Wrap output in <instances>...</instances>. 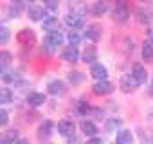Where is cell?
I'll use <instances>...</instances> for the list:
<instances>
[{
    "mask_svg": "<svg viewBox=\"0 0 153 144\" xmlns=\"http://www.w3.org/2000/svg\"><path fill=\"white\" fill-rule=\"evenodd\" d=\"M65 24L72 31H79L81 27H85V16L83 15H78V13H68L65 16Z\"/></svg>",
    "mask_w": 153,
    "mask_h": 144,
    "instance_id": "6da1fadb",
    "label": "cell"
},
{
    "mask_svg": "<svg viewBox=\"0 0 153 144\" xmlns=\"http://www.w3.org/2000/svg\"><path fill=\"white\" fill-rule=\"evenodd\" d=\"M74 131H76V124H74L72 119H61L58 122V133L59 135H63V137L68 139V137L74 135Z\"/></svg>",
    "mask_w": 153,
    "mask_h": 144,
    "instance_id": "7a4b0ae2",
    "label": "cell"
},
{
    "mask_svg": "<svg viewBox=\"0 0 153 144\" xmlns=\"http://www.w3.org/2000/svg\"><path fill=\"white\" fill-rule=\"evenodd\" d=\"M128 16H130V11H128L126 6H123V4L115 6L114 11H112V20H114L115 24H124V22L128 20Z\"/></svg>",
    "mask_w": 153,
    "mask_h": 144,
    "instance_id": "3957f363",
    "label": "cell"
},
{
    "mask_svg": "<svg viewBox=\"0 0 153 144\" xmlns=\"http://www.w3.org/2000/svg\"><path fill=\"white\" fill-rule=\"evenodd\" d=\"M114 88H115V87H114L110 81L103 79V81H96V83H94L92 92H94V94H97V96H106V94L114 92Z\"/></svg>",
    "mask_w": 153,
    "mask_h": 144,
    "instance_id": "277c9868",
    "label": "cell"
},
{
    "mask_svg": "<svg viewBox=\"0 0 153 144\" xmlns=\"http://www.w3.org/2000/svg\"><path fill=\"white\" fill-rule=\"evenodd\" d=\"M63 34L58 31V33H47V36H45V45L52 50V49H56V47H59V45H63Z\"/></svg>",
    "mask_w": 153,
    "mask_h": 144,
    "instance_id": "5b68a950",
    "label": "cell"
},
{
    "mask_svg": "<svg viewBox=\"0 0 153 144\" xmlns=\"http://www.w3.org/2000/svg\"><path fill=\"white\" fill-rule=\"evenodd\" d=\"M47 88H49V94H52V96H63L67 92V87L61 79H51L47 83Z\"/></svg>",
    "mask_w": 153,
    "mask_h": 144,
    "instance_id": "8992f818",
    "label": "cell"
},
{
    "mask_svg": "<svg viewBox=\"0 0 153 144\" xmlns=\"http://www.w3.org/2000/svg\"><path fill=\"white\" fill-rule=\"evenodd\" d=\"M131 74H133V78L137 79L139 85H144V83L148 81V72H146L144 65H140V63H135V65L131 67Z\"/></svg>",
    "mask_w": 153,
    "mask_h": 144,
    "instance_id": "52a82bcc",
    "label": "cell"
},
{
    "mask_svg": "<svg viewBox=\"0 0 153 144\" xmlns=\"http://www.w3.org/2000/svg\"><path fill=\"white\" fill-rule=\"evenodd\" d=\"M18 42H20L24 47H31V45H34L36 36H34V33H33L31 29H22V31L18 33Z\"/></svg>",
    "mask_w": 153,
    "mask_h": 144,
    "instance_id": "ba28073f",
    "label": "cell"
},
{
    "mask_svg": "<svg viewBox=\"0 0 153 144\" xmlns=\"http://www.w3.org/2000/svg\"><path fill=\"white\" fill-rule=\"evenodd\" d=\"M90 76H92L96 81H103V79H106V76H108V70H106L105 65L96 63V65H92V68H90Z\"/></svg>",
    "mask_w": 153,
    "mask_h": 144,
    "instance_id": "9c48e42d",
    "label": "cell"
},
{
    "mask_svg": "<svg viewBox=\"0 0 153 144\" xmlns=\"http://www.w3.org/2000/svg\"><path fill=\"white\" fill-rule=\"evenodd\" d=\"M61 58H63L65 61H68V63L78 61V58H79V50H78V47H76V45H68V47H65L63 52H61Z\"/></svg>",
    "mask_w": 153,
    "mask_h": 144,
    "instance_id": "30bf717a",
    "label": "cell"
},
{
    "mask_svg": "<svg viewBox=\"0 0 153 144\" xmlns=\"http://www.w3.org/2000/svg\"><path fill=\"white\" fill-rule=\"evenodd\" d=\"M45 16H47V13H45L43 7H40V6H31L29 7V18L33 22H45L47 20Z\"/></svg>",
    "mask_w": 153,
    "mask_h": 144,
    "instance_id": "8fae6325",
    "label": "cell"
},
{
    "mask_svg": "<svg viewBox=\"0 0 153 144\" xmlns=\"http://www.w3.org/2000/svg\"><path fill=\"white\" fill-rule=\"evenodd\" d=\"M121 87H123L124 92H130V90H133L135 87H139V83H137V79L133 78V74L130 72V74H124V76L121 78Z\"/></svg>",
    "mask_w": 153,
    "mask_h": 144,
    "instance_id": "7c38bea8",
    "label": "cell"
},
{
    "mask_svg": "<svg viewBox=\"0 0 153 144\" xmlns=\"http://www.w3.org/2000/svg\"><path fill=\"white\" fill-rule=\"evenodd\" d=\"M106 11H108V2L106 0H96L92 4V7H90V13L94 16H103Z\"/></svg>",
    "mask_w": 153,
    "mask_h": 144,
    "instance_id": "4fadbf2b",
    "label": "cell"
},
{
    "mask_svg": "<svg viewBox=\"0 0 153 144\" xmlns=\"http://www.w3.org/2000/svg\"><path fill=\"white\" fill-rule=\"evenodd\" d=\"M85 38H87V40H90V42H97V40L101 38V25H97V24L87 25Z\"/></svg>",
    "mask_w": 153,
    "mask_h": 144,
    "instance_id": "5bb4252c",
    "label": "cell"
},
{
    "mask_svg": "<svg viewBox=\"0 0 153 144\" xmlns=\"http://www.w3.org/2000/svg\"><path fill=\"white\" fill-rule=\"evenodd\" d=\"M59 27H61V22L56 16H47V20L43 22V31L47 33H58Z\"/></svg>",
    "mask_w": 153,
    "mask_h": 144,
    "instance_id": "9a60e30c",
    "label": "cell"
},
{
    "mask_svg": "<svg viewBox=\"0 0 153 144\" xmlns=\"http://www.w3.org/2000/svg\"><path fill=\"white\" fill-rule=\"evenodd\" d=\"M68 9H70V13H78V15H83V16L87 15V4L83 0H70Z\"/></svg>",
    "mask_w": 153,
    "mask_h": 144,
    "instance_id": "2e32d148",
    "label": "cell"
},
{
    "mask_svg": "<svg viewBox=\"0 0 153 144\" xmlns=\"http://www.w3.org/2000/svg\"><path fill=\"white\" fill-rule=\"evenodd\" d=\"M137 20H139V24H151V20H153V13L148 9V7H139L137 9Z\"/></svg>",
    "mask_w": 153,
    "mask_h": 144,
    "instance_id": "e0dca14e",
    "label": "cell"
},
{
    "mask_svg": "<svg viewBox=\"0 0 153 144\" xmlns=\"http://www.w3.org/2000/svg\"><path fill=\"white\" fill-rule=\"evenodd\" d=\"M52 131H54V124H52L51 121H43V122L40 124V128H38V135H40L42 139H49V137L52 135Z\"/></svg>",
    "mask_w": 153,
    "mask_h": 144,
    "instance_id": "ac0fdd59",
    "label": "cell"
},
{
    "mask_svg": "<svg viewBox=\"0 0 153 144\" xmlns=\"http://www.w3.org/2000/svg\"><path fill=\"white\" fill-rule=\"evenodd\" d=\"M45 103V96L40 94V92H31L27 96V105L29 106H42Z\"/></svg>",
    "mask_w": 153,
    "mask_h": 144,
    "instance_id": "d6986e66",
    "label": "cell"
},
{
    "mask_svg": "<svg viewBox=\"0 0 153 144\" xmlns=\"http://www.w3.org/2000/svg\"><path fill=\"white\" fill-rule=\"evenodd\" d=\"M79 128H81V131H83L87 137H96V135H97V126H96L94 122H90V121H81Z\"/></svg>",
    "mask_w": 153,
    "mask_h": 144,
    "instance_id": "ffe728a7",
    "label": "cell"
},
{
    "mask_svg": "<svg viewBox=\"0 0 153 144\" xmlns=\"http://www.w3.org/2000/svg\"><path fill=\"white\" fill-rule=\"evenodd\" d=\"M0 78H2L4 83H16V81L20 79V74H18L16 70H7V68H4L2 74H0Z\"/></svg>",
    "mask_w": 153,
    "mask_h": 144,
    "instance_id": "44dd1931",
    "label": "cell"
},
{
    "mask_svg": "<svg viewBox=\"0 0 153 144\" xmlns=\"http://www.w3.org/2000/svg\"><path fill=\"white\" fill-rule=\"evenodd\" d=\"M131 140H133V135L130 130H119L117 131V137H115L117 144H131Z\"/></svg>",
    "mask_w": 153,
    "mask_h": 144,
    "instance_id": "7402d4cb",
    "label": "cell"
},
{
    "mask_svg": "<svg viewBox=\"0 0 153 144\" xmlns=\"http://www.w3.org/2000/svg\"><path fill=\"white\" fill-rule=\"evenodd\" d=\"M96 59H97V50L96 47H87L85 52H83V61L85 63H90V65H96Z\"/></svg>",
    "mask_w": 153,
    "mask_h": 144,
    "instance_id": "603a6c76",
    "label": "cell"
},
{
    "mask_svg": "<svg viewBox=\"0 0 153 144\" xmlns=\"http://www.w3.org/2000/svg\"><path fill=\"white\" fill-rule=\"evenodd\" d=\"M18 140V130H6L2 133V144H15Z\"/></svg>",
    "mask_w": 153,
    "mask_h": 144,
    "instance_id": "cb8c5ba5",
    "label": "cell"
},
{
    "mask_svg": "<svg viewBox=\"0 0 153 144\" xmlns=\"http://www.w3.org/2000/svg\"><path fill=\"white\" fill-rule=\"evenodd\" d=\"M105 128H106V131H108V133L119 131V128H121V119H119V117H110V119L106 121Z\"/></svg>",
    "mask_w": 153,
    "mask_h": 144,
    "instance_id": "d4e9b609",
    "label": "cell"
},
{
    "mask_svg": "<svg viewBox=\"0 0 153 144\" xmlns=\"http://www.w3.org/2000/svg\"><path fill=\"white\" fill-rule=\"evenodd\" d=\"M11 101H13V92H11V88L2 87V88H0V103H2V105H9Z\"/></svg>",
    "mask_w": 153,
    "mask_h": 144,
    "instance_id": "484cf974",
    "label": "cell"
},
{
    "mask_svg": "<svg viewBox=\"0 0 153 144\" xmlns=\"http://www.w3.org/2000/svg\"><path fill=\"white\" fill-rule=\"evenodd\" d=\"M67 79H68V83H72V85H79V83H83L85 76L81 74V72H78V70H74V72H68V76H67Z\"/></svg>",
    "mask_w": 153,
    "mask_h": 144,
    "instance_id": "4316f807",
    "label": "cell"
},
{
    "mask_svg": "<svg viewBox=\"0 0 153 144\" xmlns=\"http://www.w3.org/2000/svg\"><path fill=\"white\" fill-rule=\"evenodd\" d=\"M67 40H68L70 45H79V42H81V34H79L78 31H70V33L67 34Z\"/></svg>",
    "mask_w": 153,
    "mask_h": 144,
    "instance_id": "83f0119b",
    "label": "cell"
},
{
    "mask_svg": "<svg viewBox=\"0 0 153 144\" xmlns=\"http://www.w3.org/2000/svg\"><path fill=\"white\" fill-rule=\"evenodd\" d=\"M11 52H7V50H2V52H0V63H2V70L4 68H7V65L11 63Z\"/></svg>",
    "mask_w": 153,
    "mask_h": 144,
    "instance_id": "f1b7e54d",
    "label": "cell"
},
{
    "mask_svg": "<svg viewBox=\"0 0 153 144\" xmlns=\"http://www.w3.org/2000/svg\"><path fill=\"white\" fill-rule=\"evenodd\" d=\"M142 58L144 59H151L153 58V43H149V42L144 43V47H142Z\"/></svg>",
    "mask_w": 153,
    "mask_h": 144,
    "instance_id": "f546056e",
    "label": "cell"
},
{
    "mask_svg": "<svg viewBox=\"0 0 153 144\" xmlns=\"http://www.w3.org/2000/svg\"><path fill=\"white\" fill-rule=\"evenodd\" d=\"M9 36H11V33H9L7 27H2V29H0V43H2V45H6V43L9 42Z\"/></svg>",
    "mask_w": 153,
    "mask_h": 144,
    "instance_id": "4dcf8cb0",
    "label": "cell"
},
{
    "mask_svg": "<svg viewBox=\"0 0 153 144\" xmlns=\"http://www.w3.org/2000/svg\"><path fill=\"white\" fill-rule=\"evenodd\" d=\"M43 4H45L47 9L54 11V9H58V6H59V0H43Z\"/></svg>",
    "mask_w": 153,
    "mask_h": 144,
    "instance_id": "1f68e13d",
    "label": "cell"
},
{
    "mask_svg": "<svg viewBox=\"0 0 153 144\" xmlns=\"http://www.w3.org/2000/svg\"><path fill=\"white\" fill-rule=\"evenodd\" d=\"M7 15H9V18H18V15H20V6H11L9 9H7Z\"/></svg>",
    "mask_w": 153,
    "mask_h": 144,
    "instance_id": "d6a6232c",
    "label": "cell"
},
{
    "mask_svg": "<svg viewBox=\"0 0 153 144\" xmlns=\"http://www.w3.org/2000/svg\"><path fill=\"white\" fill-rule=\"evenodd\" d=\"M78 112H79V114H83V115H87V114L90 112V106H88L87 103L79 101V103H78Z\"/></svg>",
    "mask_w": 153,
    "mask_h": 144,
    "instance_id": "836d02e7",
    "label": "cell"
},
{
    "mask_svg": "<svg viewBox=\"0 0 153 144\" xmlns=\"http://www.w3.org/2000/svg\"><path fill=\"white\" fill-rule=\"evenodd\" d=\"M7 121H9V114L6 110H2V112H0V126H6Z\"/></svg>",
    "mask_w": 153,
    "mask_h": 144,
    "instance_id": "e575fe53",
    "label": "cell"
},
{
    "mask_svg": "<svg viewBox=\"0 0 153 144\" xmlns=\"http://www.w3.org/2000/svg\"><path fill=\"white\" fill-rule=\"evenodd\" d=\"M68 144H83V140H81L79 137L72 135V137H68Z\"/></svg>",
    "mask_w": 153,
    "mask_h": 144,
    "instance_id": "d590c367",
    "label": "cell"
},
{
    "mask_svg": "<svg viewBox=\"0 0 153 144\" xmlns=\"http://www.w3.org/2000/svg\"><path fill=\"white\" fill-rule=\"evenodd\" d=\"M146 42H149V43H153V25L148 29V33H146Z\"/></svg>",
    "mask_w": 153,
    "mask_h": 144,
    "instance_id": "8d00e7d4",
    "label": "cell"
},
{
    "mask_svg": "<svg viewBox=\"0 0 153 144\" xmlns=\"http://www.w3.org/2000/svg\"><path fill=\"white\" fill-rule=\"evenodd\" d=\"M87 144H103V140H101L99 137H92V139H90Z\"/></svg>",
    "mask_w": 153,
    "mask_h": 144,
    "instance_id": "74e56055",
    "label": "cell"
},
{
    "mask_svg": "<svg viewBox=\"0 0 153 144\" xmlns=\"http://www.w3.org/2000/svg\"><path fill=\"white\" fill-rule=\"evenodd\" d=\"M11 2H13V4H18V6H24L27 0H11Z\"/></svg>",
    "mask_w": 153,
    "mask_h": 144,
    "instance_id": "f35d334b",
    "label": "cell"
},
{
    "mask_svg": "<svg viewBox=\"0 0 153 144\" xmlns=\"http://www.w3.org/2000/svg\"><path fill=\"white\" fill-rule=\"evenodd\" d=\"M15 144H29V140H27V139H18Z\"/></svg>",
    "mask_w": 153,
    "mask_h": 144,
    "instance_id": "ab89813d",
    "label": "cell"
},
{
    "mask_svg": "<svg viewBox=\"0 0 153 144\" xmlns=\"http://www.w3.org/2000/svg\"><path fill=\"white\" fill-rule=\"evenodd\" d=\"M151 144H153V140H151Z\"/></svg>",
    "mask_w": 153,
    "mask_h": 144,
    "instance_id": "60d3db41",
    "label": "cell"
}]
</instances>
